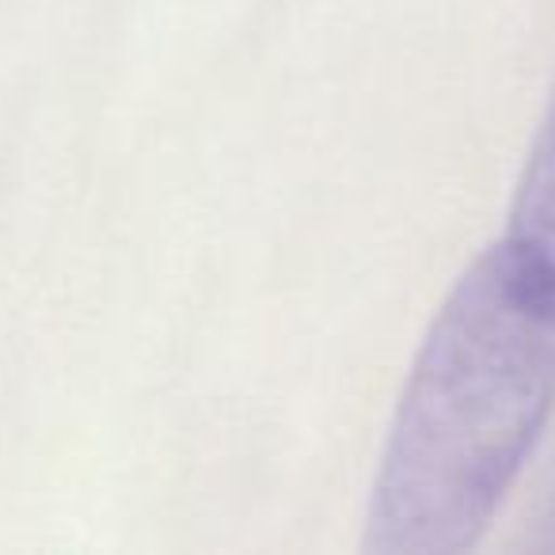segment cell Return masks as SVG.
Segmentation results:
<instances>
[{
	"instance_id": "2",
	"label": "cell",
	"mask_w": 555,
	"mask_h": 555,
	"mask_svg": "<svg viewBox=\"0 0 555 555\" xmlns=\"http://www.w3.org/2000/svg\"><path fill=\"white\" fill-rule=\"evenodd\" d=\"M506 236L521 240L555 270V88L525 153L521 176L514 183Z\"/></svg>"
},
{
	"instance_id": "1",
	"label": "cell",
	"mask_w": 555,
	"mask_h": 555,
	"mask_svg": "<svg viewBox=\"0 0 555 555\" xmlns=\"http://www.w3.org/2000/svg\"><path fill=\"white\" fill-rule=\"evenodd\" d=\"M555 411V270L514 236L468 262L430 320L370 491V555L479 544Z\"/></svg>"
}]
</instances>
